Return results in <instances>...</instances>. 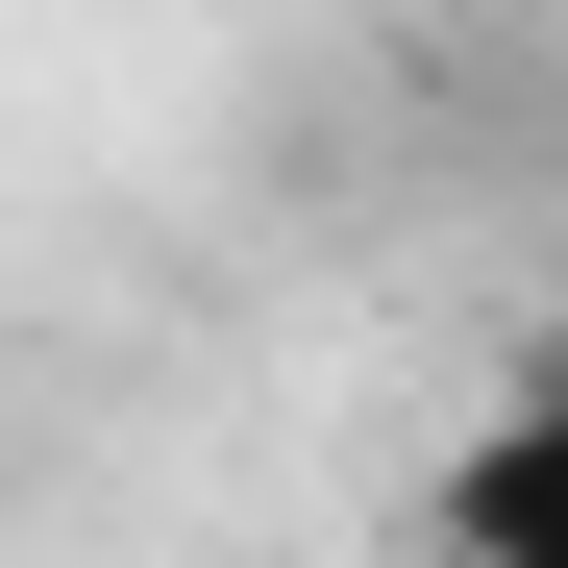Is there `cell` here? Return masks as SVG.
<instances>
[{
  "label": "cell",
  "instance_id": "obj_1",
  "mask_svg": "<svg viewBox=\"0 0 568 568\" xmlns=\"http://www.w3.org/2000/svg\"><path fill=\"white\" fill-rule=\"evenodd\" d=\"M420 544H445V568H568V371H544L519 420L445 445V519H420Z\"/></svg>",
  "mask_w": 568,
  "mask_h": 568
}]
</instances>
